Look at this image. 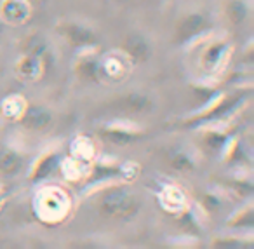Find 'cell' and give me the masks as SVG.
I'll return each mask as SVG.
<instances>
[{
  "label": "cell",
  "mask_w": 254,
  "mask_h": 249,
  "mask_svg": "<svg viewBox=\"0 0 254 249\" xmlns=\"http://www.w3.org/2000/svg\"><path fill=\"white\" fill-rule=\"evenodd\" d=\"M139 199L134 192L124 186H110L99 193L96 209L99 214L113 220H127L139 211Z\"/></svg>",
  "instance_id": "1"
},
{
  "label": "cell",
  "mask_w": 254,
  "mask_h": 249,
  "mask_svg": "<svg viewBox=\"0 0 254 249\" xmlns=\"http://www.w3.org/2000/svg\"><path fill=\"white\" fill-rule=\"evenodd\" d=\"M58 33L63 37V40L71 47H78V49H84V47H92L96 46L98 39H96L94 32L87 26L80 25V23L73 21H63L56 26Z\"/></svg>",
  "instance_id": "2"
},
{
  "label": "cell",
  "mask_w": 254,
  "mask_h": 249,
  "mask_svg": "<svg viewBox=\"0 0 254 249\" xmlns=\"http://www.w3.org/2000/svg\"><path fill=\"white\" fill-rule=\"evenodd\" d=\"M209 28V21L200 12H191V14L181 18V21L176 26V42L185 44L190 42L191 39L198 37Z\"/></svg>",
  "instance_id": "3"
},
{
  "label": "cell",
  "mask_w": 254,
  "mask_h": 249,
  "mask_svg": "<svg viewBox=\"0 0 254 249\" xmlns=\"http://www.w3.org/2000/svg\"><path fill=\"white\" fill-rule=\"evenodd\" d=\"M32 16V5L28 0H2L0 19L11 25H25Z\"/></svg>",
  "instance_id": "4"
},
{
  "label": "cell",
  "mask_w": 254,
  "mask_h": 249,
  "mask_svg": "<svg viewBox=\"0 0 254 249\" xmlns=\"http://www.w3.org/2000/svg\"><path fill=\"white\" fill-rule=\"evenodd\" d=\"M19 122H21L23 127H26L30 131H44L53 122V113L46 106L32 105L23 110L21 117H19Z\"/></svg>",
  "instance_id": "5"
},
{
  "label": "cell",
  "mask_w": 254,
  "mask_h": 249,
  "mask_svg": "<svg viewBox=\"0 0 254 249\" xmlns=\"http://www.w3.org/2000/svg\"><path fill=\"white\" fill-rule=\"evenodd\" d=\"M117 110H122L124 113H148L153 108V101L146 94L141 92H131L124 94L113 101Z\"/></svg>",
  "instance_id": "6"
},
{
  "label": "cell",
  "mask_w": 254,
  "mask_h": 249,
  "mask_svg": "<svg viewBox=\"0 0 254 249\" xmlns=\"http://www.w3.org/2000/svg\"><path fill=\"white\" fill-rule=\"evenodd\" d=\"M131 58L127 56L126 53H112L108 56H105L101 60V70L103 77L110 79H124L127 75V72L131 70Z\"/></svg>",
  "instance_id": "7"
},
{
  "label": "cell",
  "mask_w": 254,
  "mask_h": 249,
  "mask_svg": "<svg viewBox=\"0 0 254 249\" xmlns=\"http://www.w3.org/2000/svg\"><path fill=\"white\" fill-rule=\"evenodd\" d=\"M122 51L131 58L132 63H145V61H148L150 53H152L148 40L139 33L127 35L122 42Z\"/></svg>",
  "instance_id": "8"
},
{
  "label": "cell",
  "mask_w": 254,
  "mask_h": 249,
  "mask_svg": "<svg viewBox=\"0 0 254 249\" xmlns=\"http://www.w3.org/2000/svg\"><path fill=\"white\" fill-rule=\"evenodd\" d=\"M99 136L105 141L117 147H127V145L136 143L138 140H141L143 134L138 131L132 129H126V127H115V126H106L99 129Z\"/></svg>",
  "instance_id": "9"
},
{
  "label": "cell",
  "mask_w": 254,
  "mask_h": 249,
  "mask_svg": "<svg viewBox=\"0 0 254 249\" xmlns=\"http://www.w3.org/2000/svg\"><path fill=\"white\" fill-rule=\"evenodd\" d=\"M75 74L78 79L85 82H98L103 77L101 70V60H98L96 56L85 54V56L78 58L77 65H75Z\"/></svg>",
  "instance_id": "10"
},
{
  "label": "cell",
  "mask_w": 254,
  "mask_h": 249,
  "mask_svg": "<svg viewBox=\"0 0 254 249\" xmlns=\"http://www.w3.org/2000/svg\"><path fill=\"white\" fill-rule=\"evenodd\" d=\"M23 54H32V56L40 58L46 67L53 61L49 44H47V40L44 39V37L37 35V33H33V35L26 37V39L23 40Z\"/></svg>",
  "instance_id": "11"
},
{
  "label": "cell",
  "mask_w": 254,
  "mask_h": 249,
  "mask_svg": "<svg viewBox=\"0 0 254 249\" xmlns=\"http://www.w3.org/2000/svg\"><path fill=\"white\" fill-rule=\"evenodd\" d=\"M46 68L47 67L44 65V61L32 54H23V58L16 65V72L19 74V77L26 79V81H37Z\"/></svg>",
  "instance_id": "12"
},
{
  "label": "cell",
  "mask_w": 254,
  "mask_h": 249,
  "mask_svg": "<svg viewBox=\"0 0 254 249\" xmlns=\"http://www.w3.org/2000/svg\"><path fill=\"white\" fill-rule=\"evenodd\" d=\"M226 49H228V44L226 42H212L211 46H207L202 53L200 58V65L209 72H214L216 68L221 65L223 58L226 54Z\"/></svg>",
  "instance_id": "13"
},
{
  "label": "cell",
  "mask_w": 254,
  "mask_h": 249,
  "mask_svg": "<svg viewBox=\"0 0 254 249\" xmlns=\"http://www.w3.org/2000/svg\"><path fill=\"white\" fill-rule=\"evenodd\" d=\"M23 155L9 147H0V174H16L23 167Z\"/></svg>",
  "instance_id": "14"
},
{
  "label": "cell",
  "mask_w": 254,
  "mask_h": 249,
  "mask_svg": "<svg viewBox=\"0 0 254 249\" xmlns=\"http://www.w3.org/2000/svg\"><path fill=\"white\" fill-rule=\"evenodd\" d=\"M44 211H47V218L49 216H61V214L66 211L68 202L66 197H63V193L58 192V190H49V192H44Z\"/></svg>",
  "instance_id": "15"
},
{
  "label": "cell",
  "mask_w": 254,
  "mask_h": 249,
  "mask_svg": "<svg viewBox=\"0 0 254 249\" xmlns=\"http://www.w3.org/2000/svg\"><path fill=\"white\" fill-rule=\"evenodd\" d=\"M225 14L232 25H240L247 18V5L244 0H228L225 5Z\"/></svg>",
  "instance_id": "16"
},
{
  "label": "cell",
  "mask_w": 254,
  "mask_h": 249,
  "mask_svg": "<svg viewBox=\"0 0 254 249\" xmlns=\"http://www.w3.org/2000/svg\"><path fill=\"white\" fill-rule=\"evenodd\" d=\"M58 166V155L54 154H47L44 157H40V161L37 162L35 169H33V174L30 176V179H40L44 176L51 174L54 167Z\"/></svg>",
  "instance_id": "17"
},
{
  "label": "cell",
  "mask_w": 254,
  "mask_h": 249,
  "mask_svg": "<svg viewBox=\"0 0 254 249\" xmlns=\"http://www.w3.org/2000/svg\"><path fill=\"white\" fill-rule=\"evenodd\" d=\"M226 134L223 133H214V131H209V133L204 134V145L205 148H209V150H218V148H221L223 145H226Z\"/></svg>",
  "instance_id": "18"
},
{
  "label": "cell",
  "mask_w": 254,
  "mask_h": 249,
  "mask_svg": "<svg viewBox=\"0 0 254 249\" xmlns=\"http://www.w3.org/2000/svg\"><path fill=\"white\" fill-rule=\"evenodd\" d=\"M171 166L174 169H180V171H188V169L193 167V162L183 152H176V154L171 155Z\"/></svg>",
  "instance_id": "19"
},
{
  "label": "cell",
  "mask_w": 254,
  "mask_h": 249,
  "mask_svg": "<svg viewBox=\"0 0 254 249\" xmlns=\"http://www.w3.org/2000/svg\"><path fill=\"white\" fill-rule=\"evenodd\" d=\"M2 28H4V23H2V19H0V35H2Z\"/></svg>",
  "instance_id": "20"
}]
</instances>
